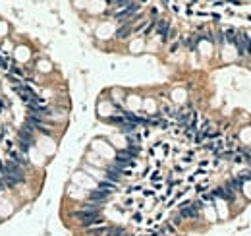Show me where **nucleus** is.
Segmentation results:
<instances>
[{"mask_svg":"<svg viewBox=\"0 0 251 236\" xmlns=\"http://www.w3.org/2000/svg\"><path fill=\"white\" fill-rule=\"evenodd\" d=\"M14 87V93L19 97V101H22L23 104H27L29 101H33L35 97H37V93H35V89L31 87V83H27V81H22V83H15V85H12Z\"/></svg>","mask_w":251,"mask_h":236,"instance_id":"f03ea898","label":"nucleus"},{"mask_svg":"<svg viewBox=\"0 0 251 236\" xmlns=\"http://www.w3.org/2000/svg\"><path fill=\"white\" fill-rule=\"evenodd\" d=\"M228 4H232V6H242V0H228Z\"/></svg>","mask_w":251,"mask_h":236,"instance_id":"aec40b11","label":"nucleus"},{"mask_svg":"<svg viewBox=\"0 0 251 236\" xmlns=\"http://www.w3.org/2000/svg\"><path fill=\"white\" fill-rule=\"evenodd\" d=\"M112 199V193L101 190V188H95V190H89L87 193V201H95V203H102V205H106L108 201Z\"/></svg>","mask_w":251,"mask_h":236,"instance_id":"7ed1b4c3","label":"nucleus"},{"mask_svg":"<svg viewBox=\"0 0 251 236\" xmlns=\"http://www.w3.org/2000/svg\"><path fill=\"white\" fill-rule=\"evenodd\" d=\"M172 10H174V12H180V6H178V4L174 2V4H172Z\"/></svg>","mask_w":251,"mask_h":236,"instance_id":"5701e85b","label":"nucleus"},{"mask_svg":"<svg viewBox=\"0 0 251 236\" xmlns=\"http://www.w3.org/2000/svg\"><path fill=\"white\" fill-rule=\"evenodd\" d=\"M174 39H178V31L172 27V29H170V33H168V39H166V43H170V41H174Z\"/></svg>","mask_w":251,"mask_h":236,"instance_id":"a211bd4d","label":"nucleus"},{"mask_svg":"<svg viewBox=\"0 0 251 236\" xmlns=\"http://www.w3.org/2000/svg\"><path fill=\"white\" fill-rule=\"evenodd\" d=\"M106 2H108V4H110V6H114V4H116V2H118V0H106Z\"/></svg>","mask_w":251,"mask_h":236,"instance_id":"b1692460","label":"nucleus"},{"mask_svg":"<svg viewBox=\"0 0 251 236\" xmlns=\"http://www.w3.org/2000/svg\"><path fill=\"white\" fill-rule=\"evenodd\" d=\"M214 207H216L218 219H226L228 215H230V203L222 201V199H216V201H214Z\"/></svg>","mask_w":251,"mask_h":236,"instance_id":"0eeeda50","label":"nucleus"},{"mask_svg":"<svg viewBox=\"0 0 251 236\" xmlns=\"http://www.w3.org/2000/svg\"><path fill=\"white\" fill-rule=\"evenodd\" d=\"M170 29H172L170 19H159V23H156V31H155V33L160 37V43H164V45H166V39H168Z\"/></svg>","mask_w":251,"mask_h":236,"instance_id":"20e7f679","label":"nucleus"},{"mask_svg":"<svg viewBox=\"0 0 251 236\" xmlns=\"http://www.w3.org/2000/svg\"><path fill=\"white\" fill-rule=\"evenodd\" d=\"M0 193H2V192H0Z\"/></svg>","mask_w":251,"mask_h":236,"instance_id":"a878e982","label":"nucleus"},{"mask_svg":"<svg viewBox=\"0 0 251 236\" xmlns=\"http://www.w3.org/2000/svg\"><path fill=\"white\" fill-rule=\"evenodd\" d=\"M6 104H8V103H4L2 99H0V114H2L4 111H6Z\"/></svg>","mask_w":251,"mask_h":236,"instance_id":"412c9836","label":"nucleus"},{"mask_svg":"<svg viewBox=\"0 0 251 236\" xmlns=\"http://www.w3.org/2000/svg\"><path fill=\"white\" fill-rule=\"evenodd\" d=\"M193 192L197 193V197L203 196V193H207V192H211V180H209V178H203V180L195 182V184H193Z\"/></svg>","mask_w":251,"mask_h":236,"instance_id":"39448f33","label":"nucleus"},{"mask_svg":"<svg viewBox=\"0 0 251 236\" xmlns=\"http://www.w3.org/2000/svg\"><path fill=\"white\" fill-rule=\"evenodd\" d=\"M132 2H135V0H118V2L114 4V8H116L114 12H118V10H124V8H128Z\"/></svg>","mask_w":251,"mask_h":236,"instance_id":"2eb2a0df","label":"nucleus"},{"mask_svg":"<svg viewBox=\"0 0 251 236\" xmlns=\"http://www.w3.org/2000/svg\"><path fill=\"white\" fill-rule=\"evenodd\" d=\"M222 33H224V41H226V43H232V45H234V41H236V35H238V29L230 25V27L222 29Z\"/></svg>","mask_w":251,"mask_h":236,"instance_id":"9d476101","label":"nucleus"},{"mask_svg":"<svg viewBox=\"0 0 251 236\" xmlns=\"http://www.w3.org/2000/svg\"><path fill=\"white\" fill-rule=\"evenodd\" d=\"M145 219H147V217H145V211L133 209V211L129 213V221H132L133 224H137V227H139V224H145Z\"/></svg>","mask_w":251,"mask_h":236,"instance_id":"1a4fd4ad","label":"nucleus"},{"mask_svg":"<svg viewBox=\"0 0 251 236\" xmlns=\"http://www.w3.org/2000/svg\"><path fill=\"white\" fill-rule=\"evenodd\" d=\"M164 2H170V0H164Z\"/></svg>","mask_w":251,"mask_h":236,"instance_id":"393cba45","label":"nucleus"},{"mask_svg":"<svg viewBox=\"0 0 251 236\" xmlns=\"http://www.w3.org/2000/svg\"><path fill=\"white\" fill-rule=\"evenodd\" d=\"M209 165H211V161H209V159H201V161H197V166H199V169H207V170H209Z\"/></svg>","mask_w":251,"mask_h":236,"instance_id":"f3484780","label":"nucleus"},{"mask_svg":"<svg viewBox=\"0 0 251 236\" xmlns=\"http://www.w3.org/2000/svg\"><path fill=\"white\" fill-rule=\"evenodd\" d=\"M186 169H187V166L182 165V162H176V165H174V172H176V174H184Z\"/></svg>","mask_w":251,"mask_h":236,"instance_id":"dca6fc26","label":"nucleus"},{"mask_svg":"<svg viewBox=\"0 0 251 236\" xmlns=\"http://www.w3.org/2000/svg\"><path fill=\"white\" fill-rule=\"evenodd\" d=\"M139 10H141V4H139V2H132L128 8L114 12V19H116V22H118L120 25H122V23H129V22H132V19H133L137 14H141Z\"/></svg>","mask_w":251,"mask_h":236,"instance_id":"f257e3e1","label":"nucleus"},{"mask_svg":"<svg viewBox=\"0 0 251 236\" xmlns=\"http://www.w3.org/2000/svg\"><path fill=\"white\" fill-rule=\"evenodd\" d=\"M159 196V193H156L153 188H143V190H141V197L143 199H147V197H156Z\"/></svg>","mask_w":251,"mask_h":236,"instance_id":"4468645a","label":"nucleus"},{"mask_svg":"<svg viewBox=\"0 0 251 236\" xmlns=\"http://www.w3.org/2000/svg\"><path fill=\"white\" fill-rule=\"evenodd\" d=\"M156 23H159V18H153L151 22L145 25V29H143V37H151V35L156 31Z\"/></svg>","mask_w":251,"mask_h":236,"instance_id":"9b49d317","label":"nucleus"},{"mask_svg":"<svg viewBox=\"0 0 251 236\" xmlns=\"http://www.w3.org/2000/svg\"><path fill=\"white\" fill-rule=\"evenodd\" d=\"M224 4H228L226 0H214V2H213V6H216V8H222Z\"/></svg>","mask_w":251,"mask_h":236,"instance_id":"6ab92c4d","label":"nucleus"},{"mask_svg":"<svg viewBox=\"0 0 251 236\" xmlns=\"http://www.w3.org/2000/svg\"><path fill=\"white\" fill-rule=\"evenodd\" d=\"M193 161H195V151H193V149H187L186 153L182 155V159H180V162H182V165H186V166L191 165Z\"/></svg>","mask_w":251,"mask_h":236,"instance_id":"f8f14e48","label":"nucleus"},{"mask_svg":"<svg viewBox=\"0 0 251 236\" xmlns=\"http://www.w3.org/2000/svg\"><path fill=\"white\" fill-rule=\"evenodd\" d=\"M149 182H151V184H155V182H164V176H162V172H160L159 169L151 170V174H149Z\"/></svg>","mask_w":251,"mask_h":236,"instance_id":"ddd939ff","label":"nucleus"},{"mask_svg":"<svg viewBox=\"0 0 251 236\" xmlns=\"http://www.w3.org/2000/svg\"><path fill=\"white\" fill-rule=\"evenodd\" d=\"M132 234H133V232H129V230H128V228H126V230H124V232H122V234H120V236H132Z\"/></svg>","mask_w":251,"mask_h":236,"instance_id":"4be33fe9","label":"nucleus"},{"mask_svg":"<svg viewBox=\"0 0 251 236\" xmlns=\"http://www.w3.org/2000/svg\"><path fill=\"white\" fill-rule=\"evenodd\" d=\"M108 227L110 224H99V227H91V228H85L83 230V234L85 236H104L106 234V230H108Z\"/></svg>","mask_w":251,"mask_h":236,"instance_id":"6e6552de","label":"nucleus"},{"mask_svg":"<svg viewBox=\"0 0 251 236\" xmlns=\"http://www.w3.org/2000/svg\"><path fill=\"white\" fill-rule=\"evenodd\" d=\"M132 33H133V25L132 23H122L118 27V31H116V39L118 41H126V39H129Z\"/></svg>","mask_w":251,"mask_h":236,"instance_id":"423d86ee","label":"nucleus"}]
</instances>
